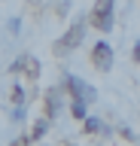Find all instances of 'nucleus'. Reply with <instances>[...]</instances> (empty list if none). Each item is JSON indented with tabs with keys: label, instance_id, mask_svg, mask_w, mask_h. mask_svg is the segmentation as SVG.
Segmentation results:
<instances>
[{
	"label": "nucleus",
	"instance_id": "f03ea898",
	"mask_svg": "<svg viewBox=\"0 0 140 146\" xmlns=\"http://www.w3.org/2000/svg\"><path fill=\"white\" fill-rule=\"evenodd\" d=\"M82 36H85V21H76V25L55 43V52H58V55H67L70 49H76V46L82 43Z\"/></svg>",
	"mask_w": 140,
	"mask_h": 146
},
{
	"label": "nucleus",
	"instance_id": "423d86ee",
	"mask_svg": "<svg viewBox=\"0 0 140 146\" xmlns=\"http://www.w3.org/2000/svg\"><path fill=\"white\" fill-rule=\"evenodd\" d=\"M58 110H61V100H58V88L49 91V119L58 116Z\"/></svg>",
	"mask_w": 140,
	"mask_h": 146
},
{
	"label": "nucleus",
	"instance_id": "f257e3e1",
	"mask_svg": "<svg viewBox=\"0 0 140 146\" xmlns=\"http://www.w3.org/2000/svg\"><path fill=\"white\" fill-rule=\"evenodd\" d=\"M113 3L116 0H98L92 9V25L98 31H110L113 27Z\"/></svg>",
	"mask_w": 140,
	"mask_h": 146
},
{
	"label": "nucleus",
	"instance_id": "7ed1b4c3",
	"mask_svg": "<svg viewBox=\"0 0 140 146\" xmlns=\"http://www.w3.org/2000/svg\"><path fill=\"white\" fill-rule=\"evenodd\" d=\"M64 85H67V91L73 94V100H85V104H92V100H94V88L88 85V82H82L79 76L64 73Z\"/></svg>",
	"mask_w": 140,
	"mask_h": 146
},
{
	"label": "nucleus",
	"instance_id": "9d476101",
	"mask_svg": "<svg viewBox=\"0 0 140 146\" xmlns=\"http://www.w3.org/2000/svg\"><path fill=\"white\" fill-rule=\"evenodd\" d=\"M73 116L76 119H85V100H73Z\"/></svg>",
	"mask_w": 140,
	"mask_h": 146
},
{
	"label": "nucleus",
	"instance_id": "9b49d317",
	"mask_svg": "<svg viewBox=\"0 0 140 146\" xmlns=\"http://www.w3.org/2000/svg\"><path fill=\"white\" fill-rule=\"evenodd\" d=\"M134 61H140V40L134 43Z\"/></svg>",
	"mask_w": 140,
	"mask_h": 146
},
{
	"label": "nucleus",
	"instance_id": "39448f33",
	"mask_svg": "<svg viewBox=\"0 0 140 146\" xmlns=\"http://www.w3.org/2000/svg\"><path fill=\"white\" fill-rule=\"evenodd\" d=\"M12 70H28V76H40V64L34 58H28V55H21L19 61L12 64Z\"/></svg>",
	"mask_w": 140,
	"mask_h": 146
},
{
	"label": "nucleus",
	"instance_id": "0eeeda50",
	"mask_svg": "<svg viewBox=\"0 0 140 146\" xmlns=\"http://www.w3.org/2000/svg\"><path fill=\"white\" fill-rule=\"evenodd\" d=\"M85 131H88V134H94V131H107V128L101 125V119L92 116V119H85Z\"/></svg>",
	"mask_w": 140,
	"mask_h": 146
},
{
	"label": "nucleus",
	"instance_id": "1a4fd4ad",
	"mask_svg": "<svg viewBox=\"0 0 140 146\" xmlns=\"http://www.w3.org/2000/svg\"><path fill=\"white\" fill-rule=\"evenodd\" d=\"M12 104H15V107H25V91H21V85L12 88Z\"/></svg>",
	"mask_w": 140,
	"mask_h": 146
},
{
	"label": "nucleus",
	"instance_id": "20e7f679",
	"mask_svg": "<svg viewBox=\"0 0 140 146\" xmlns=\"http://www.w3.org/2000/svg\"><path fill=\"white\" fill-rule=\"evenodd\" d=\"M92 64L98 67V70H110L113 67V49H110V43H94V49H92Z\"/></svg>",
	"mask_w": 140,
	"mask_h": 146
},
{
	"label": "nucleus",
	"instance_id": "6e6552de",
	"mask_svg": "<svg viewBox=\"0 0 140 146\" xmlns=\"http://www.w3.org/2000/svg\"><path fill=\"white\" fill-rule=\"evenodd\" d=\"M46 128H49V122H46V119H40L37 125H34V134H31V137H34V140H40V137L46 134Z\"/></svg>",
	"mask_w": 140,
	"mask_h": 146
}]
</instances>
